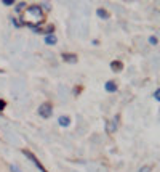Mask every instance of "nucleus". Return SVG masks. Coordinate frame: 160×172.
<instances>
[{"label":"nucleus","instance_id":"obj_1","mask_svg":"<svg viewBox=\"0 0 160 172\" xmlns=\"http://www.w3.org/2000/svg\"><path fill=\"white\" fill-rule=\"evenodd\" d=\"M22 153H24V156H27V159H31V161L34 162V164H35L37 167H39V169H40V172H48V170H46L43 166L40 164V161L35 158V155H32V153H31L29 150H22Z\"/></svg>","mask_w":160,"mask_h":172},{"label":"nucleus","instance_id":"obj_2","mask_svg":"<svg viewBox=\"0 0 160 172\" xmlns=\"http://www.w3.org/2000/svg\"><path fill=\"white\" fill-rule=\"evenodd\" d=\"M51 113H53V108H51L50 103H43L39 108V114L42 116V118H50Z\"/></svg>","mask_w":160,"mask_h":172},{"label":"nucleus","instance_id":"obj_3","mask_svg":"<svg viewBox=\"0 0 160 172\" xmlns=\"http://www.w3.org/2000/svg\"><path fill=\"white\" fill-rule=\"evenodd\" d=\"M63 60H64V61H67V63H77V57L72 55V53H64Z\"/></svg>","mask_w":160,"mask_h":172},{"label":"nucleus","instance_id":"obj_4","mask_svg":"<svg viewBox=\"0 0 160 172\" xmlns=\"http://www.w3.org/2000/svg\"><path fill=\"white\" fill-rule=\"evenodd\" d=\"M117 122H119V116H115V119L112 121L111 124H107L106 131H107V132H114V131H115V127H117Z\"/></svg>","mask_w":160,"mask_h":172},{"label":"nucleus","instance_id":"obj_5","mask_svg":"<svg viewBox=\"0 0 160 172\" xmlns=\"http://www.w3.org/2000/svg\"><path fill=\"white\" fill-rule=\"evenodd\" d=\"M106 90H107V92H115V90H117V84H115L114 81L106 82Z\"/></svg>","mask_w":160,"mask_h":172},{"label":"nucleus","instance_id":"obj_6","mask_svg":"<svg viewBox=\"0 0 160 172\" xmlns=\"http://www.w3.org/2000/svg\"><path fill=\"white\" fill-rule=\"evenodd\" d=\"M111 68L114 69V71H120V69L123 68V64H122V61H119V60H115V61L111 63Z\"/></svg>","mask_w":160,"mask_h":172},{"label":"nucleus","instance_id":"obj_7","mask_svg":"<svg viewBox=\"0 0 160 172\" xmlns=\"http://www.w3.org/2000/svg\"><path fill=\"white\" fill-rule=\"evenodd\" d=\"M58 122L63 125V127H67V125L70 124V119L67 118V116H61V118L58 119Z\"/></svg>","mask_w":160,"mask_h":172},{"label":"nucleus","instance_id":"obj_8","mask_svg":"<svg viewBox=\"0 0 160 172\" xmlns=\"http://www.w3.org/2000/svg\"><path fill=\"white\" fill-rule=\"evenodd\" d=\"M96 13H98V16H99V18H102V20H107V18H109V13H107L104 8H98Z\"/></svg>","mask_w":160,"mask_h":172},{"label":"nucleus","instance_id":"obj_9","mask_svg":"<svg viewBox=\"0 0 160 172\" xmlns=\"http://www.w3.org/2000/svg\"><path fill=\"white\" fill-rule=\"evenodd\" d=\"M45 44H48V45H55L56 44V37L53 34H48L45 37Z\"/></svg>","mask_w":160,"mask_h":172},{"label":"nucleus","instance_id":"obj_10","mask_svg":"<svg viewBox=\"0 0 160 172\" xmlns=\"http://www.w3.org/2000/svg\"><path fill=\"white\" fill-rule=\"evenodd\" d=\"M149 170H150V167L149 166H144V167H141L138 172H149Z\"/></svg>","mask_w":160,"mask_h":172},{"label":"nucleus","instance_id":"obj_11","mask_svg":"<svg viewBox=\"0 0 160 172\" xmlns=\"http://www.w3.org/2000/svg\"><path fill=\"white\" fill-rule=\"evenodd\" d=\"M149 42H150L152 45H155V44H157V39H155V37H150V39H149Z\"/></svg>","mask_w":160,"mask_h":172},{"label":"nucleus","instance_id":"obj_12","mask_svg":"<svg viewBox=\"0 0 160 172\" xmlns=\"http://www.w3.org/2000/svg\"><path fill=\"white\" fill-rule=\"evenodd\" d=\"M3 5H13V0H3Z\"/></svg>","mask_w":160,"mask_h":172},{"label":"nucleus","instance_id":"obj_13","mask_svg":"<svg viewBox=\"0 0 160 172\" xmlns=\"http://www.w3.org/2000/svg\"><path fill=\"white\" fill-rule=\"evenodd\" d=\"M11 170H13V172H21V170H19V169H18V167H16V166H11Z\"/></svg>","mask_w":160,"mask_h":172},{"label":"nucleus","instance_id":"obj_14","mask_svg":"<svg viewBox=\"0 0 160 172\" xmlns=\"http://www.w3.org/2000/svg\"><path fill=\"white\" fill-rule=\"evenodd\" d=\"M3 108H5V101L0 100V109H3Z\"/></svg>","mask_w":160,"mask_h":172},{"label":"nucleus","instance_id":"obj_15","mask_svg":"<svg viewBox=\"0 0 160 172\" xmlns=\"http://www.w3.org/2000/svg\"><path fill=\"white\" fill-rule=\"evenodd\" d=\"M155 98H157V100L160 98V90H155Z\"/></svg>","mask_w":160,"mask_h":172}]
</instances>
